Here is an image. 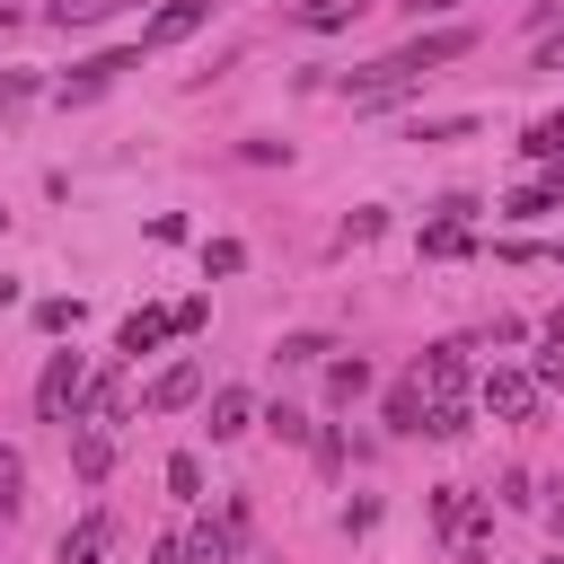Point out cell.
I'll return each instance as SVG.
<instances>
[{
    "instance_id": "cell-22",
    "label": "cell",
    "mask_w": 564,
    "mask_h": 564,
    "mask_svg": "<svg viewBox=\"0 0 564 564\" xmlns=\"http://www.w3.org/2000/svg\"><path fill=\"white\" fill-rule=\"evenodd\" d=\"M238 264H247L238 238H212V247H203V273H238Z\"/></svg>"
},
{
    "instance_id": "cell-12",
    "label": "cell",
    "mask_w": 564,
    "mask_h": 564,
    "mask_svg": "<svg viewBox=\"0 0 564 564\" xmlns=\"http://www.w3.org/2000/svg\"><path fill=\"white\" fill-rule=\"evenodd\" d=\"M361 9H370V0H300V26H308V35H335V26H352Z\"/></svg>"
},
{
    "instance_id": "cell-14",
    "label": "cell",
    "mask_w": 564,
    "mask_h": 564,
    "mask_svg": "<svg viewBox=\"0 0 564 564\" xmlns=\"http://www.w3.org/2000/svg\"><path fill=\"white\" fill-rule=\"evenodd\" d=\"M520 150H529V159H546V167H555V159H564V106H555V115H538V123H529V132H520Z\"/></svg>"
},
{
    "instance_id": "cell-10",
    "label": "cell",
    "mask_w": 564,
    "mask_h": 564,
    "mask_svg": "<svg viewBox=\"0 0 564 564\" xmlns=\"http://www.w3.org/2000/svg\"><path fill=\"white\" fill-rule=\"evenodd\" d=\"M555 203H564V176H538V185H520V194H511L502 212H511V220H546Z\"/></svg>"
},
{
    "instance_id": "cell-24",
    "label": "cell",
    "mask_w": 564,
    "mask_h": 564,
    "mask_svg": "<svg viewBox=\"0 0 564 564\" xmlns=\"http://www.w3.org/2000/svg\"><path fill=\"white\" fill-rule=\"evenodd\" d=\"M35 326H44V335H62V326H79V300H44V308H35Z\"/></svg>"
},
{
    "instance_id": "cell-26",
    "label": "cell",
    "mask_w": 564,
    "mask_h": 564,
    "mask_svg": "<svg viewBox=\"0 0 564 564\" xmlns=\"http://www.w3.org/2000/svg\"><path fill=\"white\" fill-rule=\"evenodd\" d=\"M449 9H467V0H405V18H449Z\"/></svg>"
},
{
    "instance_id": "cell-11",
    "label": "cell",
    "mask_w": 564,
    "mask_h": 564,
    "mask_svg": "<svg viewBox=\"0 0 564 564\" xmlns=\"http://www.w3.org/2000/svg\"><path fill=\"white\" fill-rule=\"evenodd\" d=\"M159 335H167V317H159V308H141V317H123L115 352H123V361H141V352H159Z\"/></svg>"
},
{
    "instance_id": "cell-17",
    "label": "cell",
    "mask_w": 564,
    "mask_h": 564,
    "mask_svg": "<svg viewBox=\"0 0 564 564\" xmlns=\"http://www.w3.org/2000/svg\"><path fill=\"white\" fill-rule=\"evenodd\" d=\"M70 467H79V476L97 485V476L115 467V441H106V432H79V449H70Z\"/></svg>"
},
{
    "instance_id": "cell-3",
    "label": "cell",
    "mask_w": 564,
    "mask_h": 564,
    "mask_svg": "<svg viewBox=\"0 0 564 564\" xmlns=\"http://www.w3.org/2000/svg\"><path fill=\"white\" fill-rule=\"evenodd\" d=\"M123 70H141V44H132V53H97V62H79V70H70L53 97H62V106H88V97H106Z\"/></svg>"
},
{
    "instance_id": "cell-33",
    "label": "cell",
    "mask_w": 564,
    "mask_h": 564,
    "mask_svg": "<svg viewBox=\"0 0 564 564\" xmlns=\"http://www.w3.org/2000/svg\"><path fill=\"white\" fill-rule=\"evenodd\" d=\"M0 229H9V212H0Z\"/></svg>"
},
{
    "instance_id": "cell-19",
    "label": "cell",
    "mask_w": 564,
    "mask_h": 564,
    "mask_svg": "<svg viewBox=\"0 0 564 564\" xmlns=\"http://www.w3.org/2000/svg\"><path fill=\"white\" fill-rule=\"evenodd\" d=\"M18 502H26V467L18 449H0V520H18Z\"/></svg>"
},
{
    "instance_id": "cell-21",
    "label": "cell",
    "mask_w": 564,
    "mask_h": 564,
    "mask_svg": "<svg viewBox=\"0 0 564 564\" xmlns=\"http://www.w3.org/2000/svg\"><path fill=\"white\" fill-rule=\"evenodd\" d=\"M432 520H441V529H467V485H441V494H432Z\"/></svg>"
},
{
    "instance_id": "cell-2",
    "label": "cell",
    "mask_w": 564,
    "mask_h": 564,
    "mask_svg": "<svg viewBox=\"0 0 564 564\" xmlns=\"http://www.w3.org/2000/svg\"><path fill=\"white\" fill-rule=\"evenodd\" d=\"M476 397H485L502 423H529V414H538V379H529V370H511V361H494V370L476 379Z\"/></svg>"
},
{
    "instance_id": "cell-9",
    "label": "cell",
    "mask_w": 564,
    "mask_h": 564,
    "mask_svg": "<svg viewBox=\"0 0 564 564\" xmlns=\"http://www.w3.org/2000/svg\"><path fill=\"white\" fill-rule=\"evenodd\" d=\"M123 9H132V0H53L44 18H53L62 35H70V26H106V18H123Z\"/></svg>"
},
{
    "instance_id": "cell-5",
    "label": "cell",
    "mask_w": 564,
    "mask_h": 564,
    "mask_svg": "<svg viewBox=\"0 0 564 564\" xmlns=\"http://www.w3.org/2000/svg\"><path fill=\"white\" fill-rule=\"evenodd\" d=\"M414 388H432V397H458V388H467V344H432V352L414 361Z\"/></svg>"
},
{
    "instance_id": "cell-1",
    "label": "cell",
    "mask_w": 564,
    "mask_h": 564,
    "mask_svg": "<svg viewBox=\"0 0 564 564\" xmlns=\"http://www.w3.org/2000/svg\"><path fill=\"white\" fill-rule=\"evenodd\" d=\"M79 397H88L79 352H53V361H44V379H35V414H44V423H79Z\"/></svg>"
},
{
    "instance_id": "cell-23",
    "label": "cell",
    "mask_w": 564,
    "mask_h": 564,
    "mask_svg": "<svg viewBox=\"0 0 564 564\" xmlns=\"http://www.w3.org/2000/svg\"><path fill=\"white\" fill-rule=\"evenodd\" d=\"M467 132H476L467 115H441V123H414V141H467Z\"/></svg>"
},
{
    "instance_id": "cell-18",
    "label": "cell",
    "mask_w": 564,
    "mask_h": 564,
    "mask_svg": "<svg viewBox=\"0 0 564 564\" xmlns=\"http://www.w3.org/2000/svg\"><path fill=\"white\" fill-rule=\"evenodd\" d=\"M167 494H176V502H203V458H194V449L167 458Z\"/></svg>"
},
{
    "instance_id": "cell-30",
    "label": "cell",
    "mask_w": 564,
    "mask_h": 564,
    "mask_svg": "<svg viewBox=\"0 0 564 564\" xmlns=\"http://www.w3.org/2000/svg\"><path fill=\"white\" fill-rule=\"evenodd\" d=\"M9 300H18V282H9V273H0V308H9Z\"/></svg>"
},
{
    "instance_id": "cell-31",
    "label": "cell",
    "mask_w": 564,
    "mask_h": 564,
    "mask_svg": "<svg viewBox=\"0 0 564 564\" xmlns=\"http://www.w3.org/2000/svg\"><path fill=\"white\" fill-rule=\"evenodd\" d=\"M9 26H18V9H9V0H0V35H9Z\"/></svg>"
},
{
    "instance_id": "cell-6",
    "label": "cell",
    "mask_w": 564,
    "mask_h": 564,
    "mask_svg": "<svg viewBox=\"0 0 564 564\" xmlns=\"http://www.w3.org/2000/svg\"><path fill=\"white\" fill-rule=\"evenodd\" d=\"M194 397H203V361H167L159 388H150V414H176V405H194Z\"/></svg>"
},
{
    "instance_id": "cell-29",
    "label": "cell",
    "mask_w": 564,
    "mask_h": 564,
    "mask_svg": "<svg viewBox=\"0 0 564 564\" xmlns=\"http://www.w3.org/2000/svg\"><path fill=\"white\" fill-rule=\"evenodd\" d=\"M26 88H35V79H0V115H9V106H18Z\"/></svg>"
},
{
    "instance_id": "cell-28",
    "label": "cell",
    "mask_w": 564,
    "mask_h": 564,
    "mask_svg": "<svg viewBox=\"0 0 564 564\" xmlns=\"http://www.w3.org/2000/svg\"><path fill=\"white\" fill-rule=\"evenodd\" d=\"M150 564H185V538H159V546H150Z\"/></svg>"
},
{
    "instance_id": "cell-25",
    "label": "cell",
    "mask_w": 564,
    "mask_h": 564,
    "mask_svg": "<svg viewBox=\"0 0 564 564\" xmlns=\"http://www.w3.org/2000/svg\"><path fill=\"white\" fill-rule=\"evenodd\" d=\"M538 388H564V344L546 335V352H538Z\"/></svg>"
},
{
    "instance_id": "cell-32",
    "label": "cell",
    "mask_w": 564,
    "mask_h": 564,
    "mask_svg": "<svg viewBox=\"0 0 564 564\" xmlns=\"http://www.w3.org/2000/svg\"><path fill=\"white\" fill-rule=\"evenodd\" d=\"M555 529H564V502H555Z\"/></svg>"
},
{
    "instance_id": "cell-15",
    "label": "cell",
    "mask_w": 564,
    "mask_h": 564,
    "mask_svg": "<svg viewBox=\"0 0 564 564\" xmlns=\"http://www.w3.org/2000/svg\"><path fill=\"white\" fill-rule=\"evenodd\" d=\"M423 256H467V220H458V212H441V220L423 229Z\"/></svg>"
},
{
    "instance_id": "cell-13",
    "label": "cell",
    "mask_w": 564,
    "mask_h": 564,
    "mask_svg": "<svg viewBox=\"0 0 564 564\" xmlns=\"http://www.w3.org/2000/svg\"><path fill=\"white\" fill-rule=\"evenodd\" d=\"M423 405H432V397L405 379V388H388V405H379V414H388V432H423Z\"/></svg>"
},
{
    "instance_id": "cell-20",
    "label": "cell",
    "mask_w": 564,
    "mask_h": 564,
    "mask_svg": "<svg viewBox=\"0 0 564 564\" xmlns=\"http://www.w3.org/2000/svg\"><path fill=\"white\" fill-rule=\"evenodd\" d=\"M326 352H335L326 335H282V344H273V361H326Z\"/></svg>"
},
{
    "instance_id": "cell-7",
    "label": "cell",
    "mask_w": 564,
    "mask_h": 564,
    "mask_svg": "<svg viewBox=\"0 0 564 564\" xmlns=\"http://www.w3.org/2000/svg\"><path fill=\"white\" fill-rule=\"evenodd\" d=\"M247 423H256V397H247V388H212V414H203V432H212V441H238Z\"/></svg>"
},
{
    "instance_id": "cell-16",
    "label": "cell",
    "mask_w": 564,
    "mask_h": 564,
    "mask_svg": "<svg viewBox=\"0 0 564 564\" xmlns=\"http://www.w3.org/2000/svg\"><path fill=\"white\" fill-rule=\"evenodd\" d=\"M361 388H370V361H361V352H352V361H335V370H326V397H335V405H352V397H361Z\"/></svg>"
},
{
    "instance_id": "cell-8",
    "label": "cell",
    "mask_w": 564,
    "mask_h": 564,
    "mask_svg": "<svg viewBox=\"0 0 564 564\" xmlns=\"http://www.w3.org/2000/svg\"><path fill=\"white\" fill-rule=\"evenodd\" d=\"M106 546H115V520H106V511H88V520L62 538V555H53V564H106Z\"/></svg>"
},
{
    "instance_id": "cell-27",
    "label": "cell",
    "mask_w": 564,
    "mask_h": 564,
    "mask_svg": "<svg viewBox=\"0 0 564 564\" xmlns=\"http://www.w3.org/2000/svg\"><path fill=\"white\" fill-rule=\"evenodd\" d=\"M538 70H564V26H555V35L538 44Z\"/></svg>"
},
{
    "instance_id": "cell-4",
    "label": "cell",
    "mask_w": 564,
    "mask_h": 564,
    "mask_svg": "<svg viewBox=\"0 0 564 564\" xmlns=\"http://www.w3.org/2000/svg\"><path fill=\"white\" fill-rule=\"evenodd\" d=\"M203 26H212V0H167V9H150V26H141V53H167V44L203 35Z\"/></svg>"
}]
</instances>
